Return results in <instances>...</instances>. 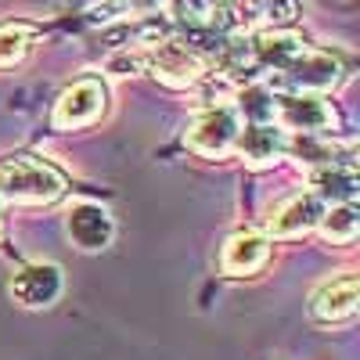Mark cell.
I'll return each mask as SVG.
<instances>
[{
  "instance_id": "6da1fadb",
  "label": "cell",
  "mask_w": 360,
  "mask_h": 360,
  "mask_svg": "<svg viewBox=\"0 0 360 360\" xmlns=\"http://www.w3.org/2000/svg\"><path fill=\"white\" fill-rule=\"evenodd\" d=\"M65 195V176L51 162L33 155H15L0 162V198L18 205H51Z\"/></svg>"
},
{
  "instance_id": "7a4b0ae2",
  "label": "cell",
  "mask_w": 360,
  "mask_h": 360,
  "mask_svg": "<svg viewBox=\"0 0 360 360\" xmlns=\"http://www.w3.org/2000/svg\"><path fill=\"white\" fill-rule=\"evenodd\" d=\"M238 134H242V112H238V105H213L191 123L184 141L191 152H198L205 159H224L234 152Z\"/></svg>"
},
{
  "instance_id": "3957f363",
  "label": "cell",
  "mask_w": 360,
  "mask_h": 360,
  "mask_svg": "<svg viewBox=\"0 0 360 360\" xmlns=\"http://www.w3.org/2000/svg\"><path fill=\"white\" fill-rule=\"evenodd\" d=\"M339 62L324 51H310L303 47L292 62L281 69V86H288L292 94H317V90H328L339 83Z\"/></svg>"
},
{
  "instance_id": "277c9868",
  "label": "cell",
  "mask_w": 360,
  "mask_h": 360,
  "mask_svg": "<svg viewBox=\"0 0 360 360\" xmlns=\"http://www.w3.org/2000/svg\"><path fill=\"white\" fill-rule=\"evenodd\" d=\"M105 86L101 79H79L72 83L62 98H58L54 105V127L58 130H76V127H86V123H94V119L105 112Z\"/></svg>"
},
{
  "instance_id": "5b68a950",
  "label": "cell",
  "mask_w": 360,
  "mask_h": 360,
  "mask_svg": "<svg viewBox=\"0 0 360 360\" xmlns=\"http://www.w3.org/2000/svg\"><path fill=\"white\" fill-rule=\"evenodd\" d=\"M274 119L285 134H324L335 115L317 94H288L274 101Z\"/></svg>"
},
{
  "instance_id": "8992f818",
  "label": "cell",
  "mask_w": 360,
  "mask_h": 360,
  "mask_svg": "<svg viewBox=\"0 0 360 360\" xmlns=\"http://www.w3.org/2000/svg\"><path fill=\"white\" fill-rule=\"evenodd\" d=\"M65 281H62V266L54 263H33L18 270V274L11 278V299L29 310H44L51 307L58 295H62Z\"/></svg>"
},
{
  "instance_id": "52a82bcc",
  "label": "cell",
  "mask_w": 360,
  "mask_h": 360,
  "mask_svg": "<svg viewBox=\"0 0 360 360\" xmlns=\"http://www.w3.org/2000/svg\"><path fill=\"white\" fill-rule=\"evenodd\" d=\"M356 307H360V285H356L353 274H342V278L317 288L310 314L321 324H346V321L356 317Z\"/></svg>"
},
{
  "instance_id": "ba28073f",
  "label": "cell",
  "mask_w": 360,
  "mask_h": 360,
  "mask_svg": "<svg viewBox=\"0 0 360 360\" xmlns=\"http://www.w3.org/2000/svg\"><path fill=\"white\" fill-rule=\"evenodd\" d=\"M321 213H324V202L314 191L292 195L270 213V234L274 238H299V234H307V231L317 227Z\"/></svg>"
},
{
  "instance_id": "9c48e42d",
  "label": "cell",
  "mask_w": 360,
  "mask_h": 360,
  "mask_svg": "<svg viewBox=\"0 0 360 360\" xmlns=\"http://www.w3.org/2000/svg\"><path fill=\"white\" fill-rule=\"evenodd\" d=\"M270 259V242L256 231H238L227 238L224 245V256H220V266L224 274L231 278H245V274H256V270Z\"/></svg>"
},
{
  "instance_id": "30bf717a",
  "label": "cell",
  "mask_w": 360,
  "mask_h": 360,
  "mask_svg": "<svg viewBox=\"0 0 360 360\" xmlns=\"http://www.w3.org/2000/svg\"><path fill=\"white\" fill-rule=\"evenodd\" d=\"M310 191L321 198V202H353L356 195V169L353 162H339V159H328V162H317L310 169Z\"/></svg>"
},
{
  "instance_id": "8fae6325",
  "label": "cell",
  "mask_w": 360,
  "mask_h": 360,
  "mask_svg": "<svg viewBox=\"0 0 360 360\" xmlns=\"http://www.w3.org/2000/svg\"><path fill=\"white\" fill-rule=\"evenodd\" d=\"M144 65L169 86H188V83H195L202 76L198 58L188 47H180V44H162L152 58H144Z\"/></svg>"
},
{
  "instance_id": "7c38bea8",
  "label": "cell",
  "mask_w": 360,
  "mask_h": 360,
  "mask_svg": "<svg viewBox=\"0 0 360 360\" xmlns=\"http://www.w3.org/2000/svg\"><path fill=\"white\" fill-rule=\"evenodd\" d=\"M69 234H72V242L86 252H94V249H105L112 242V220L101 205L94 202H83L72 209V217H69Z\"/></svg>"
},
{
  "instance_id": "4fadbf2b",
  "label": "cell",
  "mask_w": 360,
  "mask_h": 360,
  "mask_svg": "<svg viewBox=\"0 0 360 360\" xmlns=\"http://www.w3.org/2000/svg\"><path fill=\"white\" fill-rule=\"evenodd\" d=\"M285 144H288V134L274 127L270 119H263V123H252L238 134L234 152H242L249 162H270V159L285 155Z\"/></svg>"
},
{
  "instance_id": "5bb4252c",
  "label": "cell",
  "mask_w": 360,
  "mask_h": 360,
  "mask_svg": "<svg viewBox=\"0 0 360 360\" xmlns=\"http://www.w3.org/2000/svg\"><path fill=\"white\" fill-rule=\"evenodd\" d=\"M317 227H321V234L332 245H349L353 238H356V231H360V217H356L353 202H335L328 213H321Z\"/></svg>"
},
{
  "instance_id": "9a60e30c",
  "label": "cell",
  "mask_w": 360,
  "mask_h": 360,
  "mask_svg": "<svg viewBox=\"0 0 360 360\" xmlns=\"http://www.w3.org/2000/svg\"><path fill=\"white\" fill-rule=\"evenodd\" d=\"M37 29L25 25V22H8L0 25V65H15L25 58V51L33 47Z\"/></svg>"
},
{
  "instance_id": "2e32d148",
  "label": "cell",
  "mask_w": 360,
  "mask_h": 360,
  "mask_svg": "<svg viewBox=\"0 0 360 360\" xmlns=\"http://www.w3.org/2000/svg\"><path fill=\"white\" fill-rule=\"evenodd\" d=\"M299 15V0H274L270 4V22L274 25H288Z\"/></svg>"
},
{
  "instance_id": "e0dca14e",
  "label": "cell",
  "mask_w": 360,
  "mask_h": 360,
  "mask_svg": "<svg viewBox=\"0 0 360 360\" xmlns=\"http://www.w3.org/2000/svg\"><path fill=\"white\" fill-rule=\"evenodd\" d=\"M0 231H4V198H0Z\"/></svg>"
}]
</instances>
